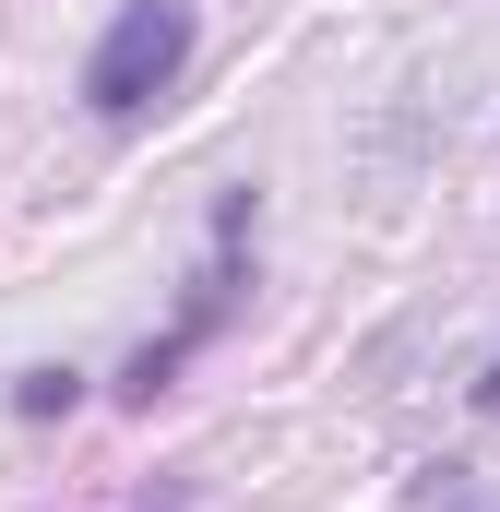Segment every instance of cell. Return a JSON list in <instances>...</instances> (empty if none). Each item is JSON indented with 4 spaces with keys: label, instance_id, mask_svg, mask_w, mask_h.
I'll use <instances>...</instances> for the list:
<instances>
[{
    "label": "cell",
    "instance_id": "1",
    "mask_svg": "<svg viewBox=\"0 0 500 512\" xmlns=\"http://www.w3.org/2000/svg\"><path fill=\"white\" fill-rule=\"evenodd\" d=\"M191 48H203V12H191V0H120L108 36L84 48V108H96V120L167 108L179 72H191Z\"/></svg>",
    "mask_w": 500,
    "mask_h": 512
},
{
    "label": "cell",
    "instance_id": "2",
    "mask_svg": "<svg viewBox=\"0 0 500 512\" xmlns=\"http://www.w3.org/2000/svg\"><path fill=\"white\" fill-rule=\"evenodd\" d=\"M239 251H250V191H227L215 203V251H203V274H191V298H179V322L167 334H143L120 358V405H155V393H179V370L227 334V310H239Z\"/></svg>",
    "mask_w": 500,
    "mask_h": 512
},
{
    "label": "cell",
    "instance_id": "3",
    "mask_svg": "<svg viewBox=\"0 0 500 512\" xmlns=\"http://www.w3.org/2000/svg\"><path fill=\"white\" fill-rule=\"evenodd\" d=\"M72 405H84L72 370H24V382H12V417H72Z\"/></svg>",
    "mask_w": 500,
    "mask_h": 512
},
{
    "label": "cell",
    "instance_id": "4",
    "mask_svg": "<svg viewBox=\"0 0 500 512\" xmlns=\"http://www.w3.org/2000/svg\"><path fill=\"white\" fill-rule=\"evenodd\" d=\"M477 417H500V358H489V370H477Z\"/></svg>",
    "mask_w": 500,
    "mask_h": 512
}]
</instances>
